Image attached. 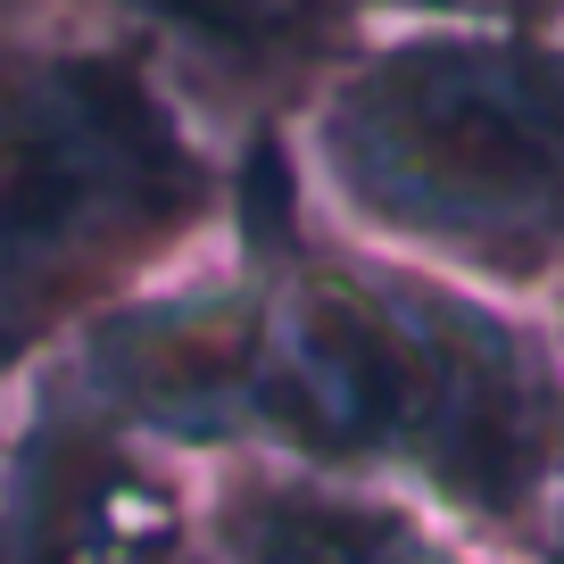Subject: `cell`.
Segmentation results:
<instances>
[{"label":"cell","instance_id":"6da1fadb","mask_svg":"<svg viewBox=\"0 0 564 564\" xmlns=\"http://www.w3.org/2000/svg\"><path fill=\"white\" fill-rule=\"evenodd\" d=\"M324 150L390 216L547 241L564 232V51L514 25L390 42L333 84Z\"/></svg>","mask_w":564,"mask_h":564},{"label":"cell","instance_id":"7a4b0ae2","mask_svg":"<svg viewBox=\"0 0 564 564\" xmlns=\"http://www.w3.org/2000/svg\"><path fill=\"white\" fill-rule=\"evenodd\" d=\"M141 18H159L175 42L225 58V67L249 75H274V67H300L333 42L340 9L349 0H133Z\"/></svg>","mask_w":564,"mask_h":564},{"label":"cell","instance_id":"3957f363","mask_svg":"<svg viewBox=\"0 0 564 564\" xmlns=\"http://www.w3.org/2000/svg\"><path fill=\"white\" fill-rule=\"evenodd\" d=\"M390 9H432V18H465V25H523L556 0H390Z\"/></svg>","mask_w":564,"mask_h":564}]
</instances>
